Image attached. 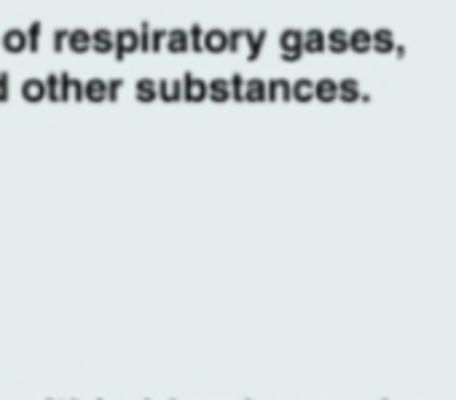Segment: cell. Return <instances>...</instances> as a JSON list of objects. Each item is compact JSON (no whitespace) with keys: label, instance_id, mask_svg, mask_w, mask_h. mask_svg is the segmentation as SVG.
I'll use <instances>...</instances> for the list:
<instances>
[{"label":"cell","instance_id":"10","mask_svg":"<svg viewBox=\"0 0 456 400\" xmlns=\"http://www.w3.org/2000/svg\"><path fill=\"white\" fill-rule=\"evenodd\" d=\"M9 97V73H0V102Z\"/></svg>","mask_w":456,"mask_h":400},{"label":"cell","instance_id":"5","mask_svg":"<svg viewBox=\"0 0 456 400\" xmlns=\"http://www.w3.org/2000/svg\"><path fill=\"white\" fill-rule=\"evenodd\" d=\"M41 33H44V25H41V22H33V25L28 28V49H30L33 54L41 52Z\"/></svg>","mask_w":456,"mask_h":400},{"label":"cell","instance_id":"8","mask_svg":"<svg viewBox=\"0 0 456 400\" xmlns=\"http://www.w3.org/2000/svg\"><path fill=\"white\" fill-rule=\"evenodd\" d=\"M70 41V30H57L54 33V52H62Z\"/></svg>","mask_w":456,"mask_h":400},{"label":"cell","instance_id":"6","mask_svg":"<svg viewBox=\"0 0 456 400\" xmlns=\"http://www.w3.org/2000/svg\"><path fill=\"white\" fill-rule=\"evenodd\" d=\"M92 46H94L97 52H108V49H110V36H108L105 30L94 33V38H92Z\"/></svg>","mask_w":456,"mask_h":400},{"label":"cell","instance_id":"4","mask_svg":"<svg viewBox=\"0 0 456 400\" xmlns=\"http://www.w3.org/2000/svg\"><path fill=\"white\" fill-rule=\"evenodd\" d=\"M68 46L73 49V52H86L89 46H92V36L86 33V30H70V41H68Z\"/></svg>","mask_w":456,"mask_h":400},{"label":"cell","instance_id":"11","mask_svg":"<svg viewBox=\"0 0 456 400\" xmlns=\"http://www.w3.org/2000/svg\"><path fill=\"white\" fill-rule=\"evenodd\" d=\"M118 44H121V49H132V46H134V38H132V33H124V36L118 38Z\"/></svg>","mask_w":456,"mask_h":400},{"label":"cell","instance_id":"9","mask_svg":"<svg viewBox=\"0 0 456 400\" xmlns=\"http://www.w3.org/2000/svg\"><path fill=\"white\" fill-rule=\"evenodd\" d=\"M84 92H86V89H84L76 78H70V76H68V97H76V100H78Z\"/></svg>","mask_w":456,"mask_h":400},{"label":"cell","instance_id":"3","mask_svg":"<svg viewBox=\"0 0 456 400\" xmlns=\"http://www.w3.org/2000/svg\"><path fill=\"white\" fill-rule=\"evenodd\" d=\"M22 97H25L28 102H41L44 97H49L46 81H41V78H28V81L22 84Z\"/></svg>","mask_w":456,"mask_h":400},{"label":"cell","instance_id":"1","mask_svg":"<svg viewBox=\"0 0 456 400\" xmlns=\"http://www.w3.org/2000/svg\"><path fill=\"white\" fill-rule=\"evenodd\" d=\"M4 49L9 52V54H22V52H28V30H6L4 33Z\"/></svg>","mask_w":456,"mask_h":400},{"label":"cell","instance_id":"7","mask_svg":"<svg viewBox=\"0 0 456 400\" xmlns=\"http://www.w3.org/2000/svg\"><path fill=\"white\" fill-rule=\"evenodd\" d=\"M86 97H89V100H102V97H105L102 81H89V84H86Z\"/></svg>","mask_w":456,"mask_h":400},{"label":"cell","instance_id":"2","mask_svg":"<svg viewBox=\"0 0 456 400\" xmlns=\"http://www.w3.org/2000/svg\"><path fill=\"white\" fill-rule=\"evenodd\" d=\"M46 81V89H49V97L57 102V100H68V73H52L44 78Z\"/></svg>","mask_w":456,"mask_h":400}]
</instances>
